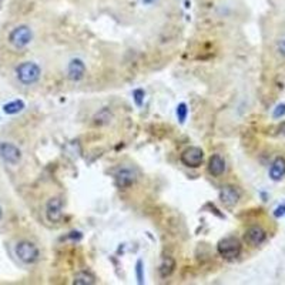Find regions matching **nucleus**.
I'll return each instance as SVG.
<instances>
[{"label": "nucleus", "instance_id": "nucleus-1", "mask_svg": "<svg viewBox=\"0 0 285 285\" xmlns=\"http://www.w3.org/2000/svg\"><path fill=\"white\" fill-rule=\"evenodd\" d=\"M16 76L22 84L32 86L40 80L42 68L39 67V64H36L34 61H24L16 67Z\"/></svg>", "mask_w": 285, "mask_h": 285}, {"label": "nucleus", "instance_id": "nucleus-2", "mask_svg": "<svg viewBox=\"0 0 285 285\" xmlns=\"http://www.w3.org/2000/svg\"><path fill=\"white\" fill-rule=\"evenodd\" d=\"M217 250H218V254L223 258L235 260L241 255L242 245H241V241L237 237H226V238L220 239V242L217 244Z\"/></svg>", "mask_w": 285, "mask_h": 285}, {"label": "nucleus", "instance_id": "nucleus-3", "mask_svg": "<svg viewBox=\"0 0 285 285\" xmlns=\"http://www.w3.org/2000/svg\"><path fill=\"white\" fill-rule=\"evenodd\" d=\"M33 39V33H32V29L26 24L22 26H17L14 27L9 34V42L13 47L16 49H23L29 45Z\"/></svg>", "mask_w": 285, "mask_h": 285}, {"label": "nucleus", "instance_id": "nucleus-4", "mask_svg": "<svg viewBox=\"0 0 285 285\" xmlns=\"http://www.w3.org/2000/svg\"><path fill=\"white\" fill-rule=\"evenodd\" d=\"M180 160H181L182 164L188 169H198L204 163V151L200 147L191 146V147L185 148L182 151Z\"/></svg>", "mask_w": 285, "mask_h": 285}, {"label": "nucleus", "instance_id": "nucleus-5", "mask_svg": "<svg viewBox=\"0 0 285 285\" xmlns=\"http://www.w3.org/2000/svg\"><path fill=\"white\" fill-rule=\"evenodd\" d=\"M16 255L24 264H33L39 260V248L30 241H20L16 245Z\"/></svg>", "mask_w": 285, "mask_h": 285}, {"label": "nucleus", "instance_id": "nucleus-6", "mask_svg": "<svg viewBox=\"0 0 285 285\" xmlns=\"http://www.w3.org/2000/svg\"><path fill=\"white\" fill-rule=\"evenodd\" d=\"M46 217L49 223H58L63 218V201L60 197H52L46 204Z\"/></svg>", "mask_w": 285, "mask_h": 285}, {"label": "nucleus", "instance_id": "nucleus-7", "mask_svg": "<svg viewBox=\"0 0 285 285\" xmlns=\"http://www.w3.org/2000/svg\"><path fill=\"white\" fill-rule=\"evenodd\" d=\"M0 156L6 163H9L11 166L17 164L20 159H22V151L19 150L17 146L11 144V143H6L1 141L0 143Z\"/></svg>", "mask_w": 285, "mask_h": 285}, {"label": "nucleus", "instance_id": "nucleus-8", "mask_svg": "<svg viewBox=\"0 0 285 285\" xmlns=\"http://www.w3.org/2000/svg\"><path fill=\"white\" fill-rule=\"evenodd\" d=\"M244 239H245L247 244H250L252 247H258V245H261L262 242L267 239V232L260 226H252V227H250L245 231Z\"/></svg>", "mask_w": 285, "mask_h": 285}, {"label": "nucleus", "instance_id": "nucleus-9", "mask_svg": "<svg viewBox=\"0 0 285 285\" xmlns=\"http://www.w3.org/2000/svg\"><path fill=\"white\" fill-rule=\"evenodd\" d=\"M114 177H115L117 187H120V188H128L136 182V172L127 167L118 169Z\"/></svg>", "mask_w": 285, "mask_h": 285}, {"label": "nucleus", "instance_id": "nucleus-10", "mask_svg": "<svg viewBox=\"0 0 285 285\" xmlns=\"http://www.w3.org/2000/svg\"><path fill=\"white\" fill-rule=\"evenodd\" d=\"M86 74V64L80 58H73L70 60L67 66V77L71 81H80L84 79Z\"/></svg>", "mask_w": 285, "mask_h": 285}, {"label": "nucleus", "instance_id": "nucleus-11", "mask_svg": "<svg viewBox=\"0 0 285 285\" xmlns=\"http://www.w3.org/2000/svg\"><path fill=\"white\" fill-rule=\"evenodd\" d=\"M220 200L226 207H235L239 201V193L235 187L226 185L220 190Z\"/></svg>", "mask_w": 285, "mask_h": 285}, {"label": "nucleus", "instance_id": "nucleus-12", "mask_svg": "<svg viewBox=\"0 0 285 285\" xmlns=\"http://www.w3.org/2000/svg\"><path fill=\"white\" fill-rule=\"evenodd\" d=\"M208 171L213 177H220L226 172V161L220 154H213L208 160Z\"/></svg>", "mask_w": 285, "mask_h": 285}, {"label": "nucleus", "instance_id": "nucleus-13", "mask_svg": "<svg viewBox=\"0 0 285 285\" xmlns=\"http://www.w3.org/2000/svg\"><path fill=\"white\" fill-rule=\"evenodd\" d=\"M285 175V159L277 157L270 167V178L274 181H280Z\"/></svg>", "mask_w": 285, "mask_h": 285}, {"label": "nucleus", "instance_id": "nucleus-14", "mask_svg": "<svg viewBox=\"0 0 285 285\" xmlns=\"http://www.w3.org/2000/svg\"><path fill=\"white\" fill-rule=\"evenodd\" d=\"M174 268H175V261H174V258L172 257H164L163 258V261L160 264V268H159V273L160 277L161 278H167V277H170L172 271H174Z\"/></svg>", "mask_w": 285, "mask_h": 285}, {"label": "nucleus", "instance_id": "nucleus-15", "mask_svg": "<svg viewBox=\"0 0 285 285\" xmlns=\"http://www.w3.org/2000/svg\"><path fill=\"white\" fill-rule=\"evenodd\" d=\"M94 283H96L94 275L87 271H80L74 275V280H73L74 285H93Z\"/></svg>", "mask_w": 285, "mask_h": 285}, {"label": "nucleus", "instance_id": "nucleus-16", "mask_svg": "<svg viewBox=\"0 0 285 285\" xmlns=\"http://www.w3.org/2000/svg\"><path fill=\"white\" fill-rule=\"evenodd\" d=\"M24 109V102L23 100H13L3 106V112L6 114H17Z\"/></svg>", "mask_w": 285, "mask_h": 285}, {"label": "nucleus", "instance_id": "nucleus-17", "mask_svg": "<svg viewBox=\"0 0 285 285\" xmlns=\"http://www.w3.org/2000/svg\"><path fill=\"white\" fill-rule=\"evenodd\" d=\"M187 114H188V109H187V104L185 103H180L177 106V117H178V121L180 123H184L185 118H187Z\"/></svg>", "mask_w": 285, "mask_h": 285}, {"label": "nucleus", "instance_id": "nucleus-18", "mask_svg": "<svg viewBox=\"0 0 285 285\" xmlns=\"http://www.w3.org/2000/svg\"><path fill=\"white\" fill-rule=\"evenodd\" d=\"M144 97H146V93L143 89H136V90L133 91V100L136 103V106L138 107H141L143 106V103H144Z\"/></svg>", "mask_w": 285, "mask_h": 285}, {"label": "nucleus", "instance_id": "nucleus-19", "mask_svg": "<svg viewBox=\"0 0 285 285\" xmlns=\"http://www.w3.org/2000/svg\"><path fill=\"white\" fill-rule=\"evenodd\" d=\"M136 275L137 283H138V284H144V265H143L141 260H138L136 264Z\"/></svg>", "mask_w": 285, "mask_h": 285}, {"label": "nucleus", "instance_id": "nucleus-20", "mask_svg": "<svg viewBox=\"0 0 285 285\" xmlns=\"http://www.w3.org/2000/svg\"><path fill=\"white\" fill-rule=\"evenodd\" d=\"M284 115H285V104L284 103H281V104H278V106L274 109L273 117L274 118H281V117H284Z\"/></svg>", "mask_w": 285, "mask_h": 285}, {"label": "nucleus", "instance_id": "nucleus-21", "mask_svg": "<svg viewBox=\"0 0 285 285\" xmlns=\"http://www.w3.org/2000/svg\"><path fill=\"white\" fill-rule=\"evenodd\" d=\"M285 214V203L284 204L278 205L277 208H275V211H274V216L277 217V218H280V217H283Z\"/></svg>", "mask_w": 285, "mask_h": 285}, {"label": "nucleus", "instance_id": "nucleus-22", "mask_svg": "<svg viewBox=\"0 0 285 285\" xmlns=\"http://www.w3.org/2000/svg\"><path fill=\"white\" fill-rule=\"evenodd\" d=\"M278 50H280V53L285 56V39H283L280 43H278Z\"/></svg>", "mask_w": 285, "mask_h": 285}, {"label": "nucleus", "instance_id": "nucleus-23", "mask_svg": "<svg viewBox=\"0 0 285 285\" xmlns=\"http://www.w3.org/2000/svg\"><path fill=\"white\" fill-rule=\"evenodd\" d=\"M143 4H146V6H151V4H156V3H159L160 0H140Z\"/></svg>", "mask_w": 285, "mask_h": 285}, {"label": "nucleus", "instance_id": "nucleus-24", "mask_svg": "<svg viewBox=\"0 0 285 285\" xmlns=\"http://www.w3.org/2000/svg\"><path fill=\"white\" fill-rule=\"evenodd\" d=\"M280 130H281V131H283V133H284V134H285V124L281 125V128H280Z\"/></svg>", "mask_w": 285, "mask_h": 285}, {"label": "nucleus", "instance_id": "nucleus-25", "mask_svg": "<svg viewBox=\"0 0 285 285\" xmlns=\"http://www.w3.org/2000/svg\"><path fill=\"white\" fill-rule=\"evenodd\" d=\"M1 217H3V211H1V207H0V220H1Z\"/></svg>", "mask_w": 285, "mask_h": 285}, {"label": "nucleus", "instance_id": "nucleus-26", "mask_svg": "<svg viewBox=\"0 0 285 285\" xmlns=\"http://www.w3.org/2000/svg\"><path fill=\"white\" fill-rule=\"evenodd\" d=\"M0 3H1V0H0Z\"/></svg>", "mask_w": 285, "mask_h": 285}]
</instances>
